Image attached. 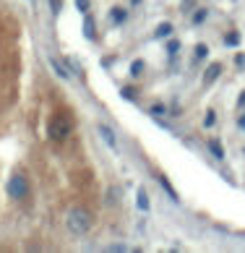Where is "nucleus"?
I'll list each match as a JSON object with an SVG mask.
<instances>
[{
	"label": "nucleus",
	"instance_id": "15",
	"mask_svg": "<svg viewBox=\"0 0 245 253\" xmlns=\"http://www.w3.org/2000/svg\"><path fill=\"white\" fill-rule=\"evenodd\" d=\"M214 123H216V112L209 110V112H206V118H204V126H206V128H211Z\"/></svg>",
	"mask_w": 245,
	"mask_h": 253
},
{
	"label": "nucleus",
	"instance_id": "21",
	"mask_svg": "<svg viewBox=\"0 0 245 253\" xmlns=\"http://www.w3.org/2000/svg\"><path fill=\"white\" fill-rule=\"evenodd\" d=\"M120 94H122V97H125V99H133V97H136V94H133V89H122V91H120Z\"/></svg>",
	"mask_w": 245,
	"mask_h": 253
},
{
	"label": "nucleus",
	"instance_id": "20",
	"mask_svg": "<svg viewBox=\"0 0 245 253\" xmlns=\"http://www.w3.org/2000/svg\"><path fill=\"white\" fill-rule=\"evenodd\" d=\"M162 112H164V105H154L152 107V115H162Z\"/></svg>",
	"mask_w": 245,
	"mask_h": 253
},
{
	"label": "nucleus",
	"instance_id": "18",
	"mask_svg": "<svg viewBox=\"0 0 245 253\" xmlns=\"http://www.w3.org/2000/svg\"><path fill=\"white\" fill-rule=\"evenodd\" d=\"M76 8H79L81 13H86L89 11V0H76Z\"/></svg>",
	"mask_w": 245,
	"mask_h": 253
},
{
	"label": "nucleus",
	"instance_id": "14",
	"mask_svg": "<svg viewBox=\"0 0 245 253\" xmlns=\"http://www.w3.org/2000/svg\"><path fill=\"white\" fill-rule=\"evenodd\" d=\"M125 16H128V13L122 11V8H112V21L120 24V21H125Z\"/></svg>",
	"mask_w": 245,
	"mask_h": 253
},
{
	"label": "nucleus",
	"instance_id": "17",
	"mask_svg": "<svg viewBox=\"0 0 245 253\" xmlns=\"http://www.w3.org/2000/svg\"><path fill=\"white\" fill-rule=\"evenodd\" d=\"M206 16H209V11H204V8H199V13L193 16V24H201V21H204Z\"/></svg>",
	"mask_w": 245,
	"mask_h": 253
},
{
	"label": "nucleus",
	"instance_id": "19",
	"mask_svg": "<svg viewBox=\"0 0 245 253\" xmlns=\"http://www.w3.org/2000/svg\"><path fill=\"white\" fill-rule=\"evenodd\" d=\"M206 52H209V47H206V44H199V47H196V58H206Z\"/></svg>",
	"mask_w": 245,
	"mask_h": 253
},
{
	"label": "nucleus",
	"instance_id": "2",
	"mask_svg": "<svg viewBox=\"0 0 245 253\" xmlns=\"http://www.w3.org/2000/svg\"><path fill=\"white\" fill-rule=\"evenodd\" d=\"M73 130V120L68 115H63V112H58L50 123H47V136L52 138V141H65V138L71 136Z\"/></svg>",
	"mask_w": 245,
	"mask_h": 253
},
{
	"label": "nucleus",
	"instance_id": "7",
	"mask_svg": "<svg viewBox=\"0 0 245 253\" xmlns=\"http://www.w3.org/2000/svg\"><path fill=\"white\" fill-rule=\"evenodd\" d=\"M159 185H162V191H167V196H169L172 201H180V199H177V191L172 188V183L167 180V175H159Z\"/></svg>",
	"mask_w": 245,
	"mask_h": 253
},
{
	"label": "nucleus",
	"instance_id": "12",
	"mask_svg": "<svg viewBox=\"0 0 245 253\" xmlns=\"http://www.w3.org/2000/svg\"><path fill=\"white\" fill-rule=\"evenodd\" d=\"M169 34H172V24H162V26H159V29L154 32L157 40H162V37H169Z\"/></svg>",
	"mask_w": 245,
	"mask_h": 253
},
{
	"label": "nucleus",
	"instance_id": "6",
	"mask_svg": "<svg viewBox=\"0 0 245 253\" xmlns=\"http://www.w3.org/2000/svg\"><path fill=\"white\" fill-rule=\"evenodd\" d=\"M50 65L55 68V73H58V76H60L63 81H71V79H73V73L68 71V65H63L58 58H52V60H50Z\"/></svg>",
	"mask_w": 245,
	"mask_h": 253
},
{
	"label": "nucleus",
	"instance_id": "8",
	"mask_svg": "<svg viewBox=\"0 0 245 253\" xmlns=\"http://www.w3.org/2000/svg\"><path fill=\"white\" fill-rule=\"evenodd\" d=\"M209 152L216 157V159H224V149L219 144V138H209Z\"/></svg>",
	"mask_w": 245,
	"mask_h": 253
},
{
	"label": "nucleus",
	"instance_id": "13",
	"mask_svg": "<svg viewBox=\"0 0 245 253\" xmlns=\"http://www.w3.org/2000/svg\"><path fill=\"white\" fill-rule=\"evenodd\" d=\"M224 44H230V47H238V44H240V34H227V37H224Z\"/></svg>",
	"mask_w": 245,
	"mask_h": 253
},
{
	"label": "nucleus",
	"instance_id": "10",
	"mask_svg": "<svg viewBox=\"0 0 245 253\" xmlns=\"http://www.w3.org/2000/svg\"><path fill=\"white\" fill-rule=\"evenodd\" d=\"M83 34H86V40H94V18L91 16L83 18Z\"/></svg>",
	"mask_w": 245,
	"mask_h": 253
},
{
	"label": "nucleus",
	"instance_id": "16",
	"mask_svg": "<svg viewBox=\"0 0 245 253\" xmlns=\"http://www.w3.org/2000/svg\"><path fill=\"white\" fill-rule=\"evenodd\" d=\"M177 50H180V42H177V40H172V42L167 44V52L169 55H177Z\"/></svg>",
	"mask_w": 245,
	"mask_h": 253
},
{
	"label": "nucleus",
	"instance_id": "3",
	"mask_svg": "<svg viewBox=\"0 0 245 253\" xmlns=\"http://www.w3.org/2000/svg\"><path fill=\"white\" fill-rule=\"evenodd\" d=\"M29 193V183H26L24 175H13L11 180H8V196L11 199H24V196Z\"/></svg>",
	"mask_w": 245,
	"mask_h": 253
},
{
	"label": "nucleus",
	"instance_id": "1",
	"mask_svg": "<svg viewBox=\"0 0 245 253\" xmlns=\"http://www.w3.org/2000/svg\"><path fill=\"white\" fill-rule=\"evenodd\" d=\"M65 227L71 230V235H86V232L94 227V217L89 209H83V206H73V209L65 214Z\"/></svg>",
	"mask_w": 245,
	"mask_h": 253
},
{
	"label": "nucleus",
	"instance_id": "11",
	"mask_svg": "<svg viewBox=\"0 0 245 253\" xmlns=\"http://www.w3.org/2000/svg\"><path fill=\"white\" fill-rule=\"evenodd\" d=\"M136 199H138V201H136V204H138V209H141V211H149V196H146L144 191H138Z\"/></svg>",
	"mask_w": 245,
	"mask_h": 253
},
{
	"label": "nucleus",
	"instance_id": "22",
	"mask_svg": "<svg viewBox=\"0 0 245 253\" xmlns=\"http://www.w3.org/2000/svg\"><path fill=\"white\" fill-rule=\"evenodd\" d=\"M107 251H112V253H120V251H128L125 246H107Z\"/></svg>",
	"mask_w": 245,
	"mask_h": 253
},
{
	"label": "nucleus",
	"instance_id": "4",
	"mask_svg": "<svg viewBox=\"0 0 245 253\" xmlns=\"http://www.w3.org/2000/svg\"><path fill=\"white\" fill-rule=\"evenodd\" d=\"M97 133L102 136V141H105L110 149H112V152H118V149H120V144H118V136H115V130H112L107 123H99L97 126Z\"/></svg>",
	"mask_w": 245,
	"mask_h": 253
},
{
	"label": "nucleus",
	"instance_id": "9",
	"mask_svg": "<svg viewBox=\"0 0 245 253\" xmlns=\"http://www.w3.org/2000/svg\"><path fill=\"white\" fill-rule=\"evenodd\" d=\"M144 71H146L144 60H133V63H130V76H133V79H141V76H144Z\"/></svg>",
	"mask_w": 245,
	"mask_h": 253
},
{
	"label": "nucleus",
	"instance_id": "5",
	"mask_svg": "<svg viewBox=\"0 0 245 253\" xmlns=\"http://www.w3.org/2000/svg\"><path fill=\"white\" fill-rule=\"evenodd\" d=\"M219 73H222V65L219 63H211L209 68H206V73H204V84H206V86H211V84L219 79Z\"/></svg>",
	"mask_w": 245,
	"mask_h": 253
}]
</instances>
